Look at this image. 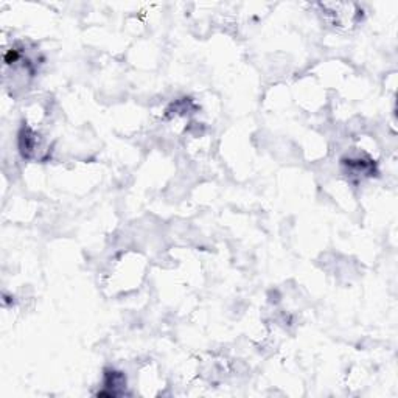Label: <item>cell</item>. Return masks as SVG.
Wrapping results in <instances>:
<instances>
[{
  "instance_id": "cell-1",
  "label": "cell",
  "mask_w": 398,
  "mask_h": 398,
  "mask_svg": "<svg viewBox=\"0 0 398 398\" xmlns=\"http://www.w3.org/2000/svg\"><path fill=\"white\" fill-rule=\"evenodd\" d=\"M319 6L325 18L338 28H352L363 18V10L355 4H321Z\"/></svg>"
},
{
  "instance_id": "cell-2",
  "label": "cell",
  "mask_w": 398,
  "mask_h": 398,
  "mask_svg": "<svg viewBox=\"0 0 398 398\" xmlns=\"http://www.w3.org/2000/svg\"><path fill=\"white\" fill-rule=\"evenodd\" d=\"M19 148L23 157L31 161H45L50 156V145L36 130L23 128L19 135Z\"/></svg>"
},
{
  "instance_id": "cell-3",
  "label": "cell",
  "mask_w": 398,
  "mask_h": 398,
  "mask_svg": "<svg viewBox=\"0 0 398 398\" xmlns=\"http://www.w3.org/2000/svg\"><path fill=\"white\" fill-rule=\"evenodd\" d=\"M126 387V378L122 372L110 370L105 375V392L98 395H109V397H117L125 392Z\"/></svg>"
},
{
  "instance_id": "cell-4",
  "label": "cell",
  "mask_w": 398,
  "mask_h": 398,
  "mask_svg": "<svg viewBox=\"0 0 398 398\" xmlns=\"http://www.w3.org/2000/svg\"><path fill=\"white\" fill-rule=\"evenodd\" d=\"M344 165H347L348 174L352 176H372V171L375 166H373V162L370 159H364V157H350L348 161L344 162Z\"/></svg>"
}]
</instances>
